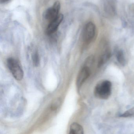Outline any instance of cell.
Masks as SVG:
<instances>
[{"instance_id":"1","label":"cell","mask_w":134,"mask_h":134,"mask_svg":"<svg viewBox=\"0 0 134 134\" xmlns=\"http://www.w3.org/2000/svg\"><path fill=\"white\" fill-rule=\"evenodd\" d=\"M112 83L108 80L99 82L95 86L94 94L97 98L107 100L111 94Z\"/></svg>"},{"instance_id":"2","label":"cell","mask_w":134,"mask_h":134,"mask_svg":"<svg viewBox=\"0 0 134 134\" xmlns=\"http://www.w3.org/2000/svg\"><path fill=\"white\" fill-rule=\"evenodd\" d=\"M7 66L15 79L21 80L24 76L23 69L17 60L14 58H9L7 60Z\"/></svg>"},{"instance_id":"3","label":"cell","mask_w":134,"mask_h":134,"mask_svg":"<svg viewBox=\"0 0 134 134\" xmlns=\"http://www.w3.org/2000/svg\"><path fill=\"white\" fill-rule=\"evenodd\" d=\"M96 27L92 22H89L84 26L82 32V38L84 43L89 44L95 37Z\"/></svg>"},{"instance_id":"4","label":"cell","mask_w":134,"mask_h":134,"mask_svg":"<svg viewBox=\"0 0 134 134\" xmlns=\"http://www.w3.org/2000/svg\"><path fill=\"white\" fill-rule=\"evenodd\" d=\"M60 7V3L59 1L56 2L52 7L47 9L44 12L43 17L50 22L58 16Z\"/></svg>"},{"instance_id":"5","label":"cell","mask_w":134,"mask_h":134,"mask_svg":"<svg viewBox=\"0 0 134 134\" xmlns=\"http://www.w3.org/2000/svg\"><path fill=\"white\" fill-rule=\"evenodd\" d=\"M116 10V0H105L103 5L105 15L108 17H113L115 15Z\"/></svg>"},{"instance_id":"6","label":"cell","mask_w":134,"mask_h":134,"mask_svg":"<svg viewBox=\"0 0 134 134\" xmlns=\"http://www.w3.org/2000/svg\"><path fill=\"white\" fill-rule=\"evenodd\" d=\"M63 15L60 14L56 18L50 21L46 28V34L48 35H50L56 32L60 24L63 21Z\"/></svg>"},{"instance_id":"7","label":"cell","mask_w":134,"mask_h":134,"mask_svg":"<svg viewBox=\"0 0 134 134\" xmlns=\"http://www.w3.org/2000/svg\"><path fill=\"white\" fill-rule=\"evenodd\" d=\"M90 74V69L88 67H83L80 70L76 79V85L78 88L81 87L86 80L89 77Z\"/></svg>"},{"instance_id":"8","label":"cell","mask_w":134,"mask_h":134,"mask_svg":"<svg viewBox=\"0 0 134 134\" xmlns=\"http://www.w3.org/2000/svg\"><path fill=\"white\" fill-rule=\"evenodd\" d=\"M68 134H84L83 127L77 123H73L70 126Z\"/></svg>"},{"instance_id":"9","label":"cell","mask_w":134,"mask_h":134,"mask_svg":"<svg viewBox=\"0 0 134 134\" xmlns=\"http://www.w3.org/2000/svg\"><path fill=\"white\" fill-rule=\"evenodd\" d=\"M111 53L109 50H106L99 57L98 66L99 68L103 66L109 60L111 57Z\"/></svg>"},{"instance_id":"10","label":"cell","mask_w":134,"mask_h":134,"mask_svg":"<svg viewBox=\"0 0 134 134\" xmlns=\"http://www.w3.org/2000/svg\"><path fill=\"white\" fill-rule=\"evenodd\" d=\"M116 56L118 62L122 66H125L126 64V60L123 51L122 49L117 50L116 53Z\"/></svg>"},{"instance_id":"11","label":"cell","mask_w":134,"mask_h":134,"mask_svg":"<svg viewBox=\"0 0 134 134\" xmlns=\"http://www.w3.org/2000/svg\"><path fill=\"white\" fill-rule=\"evenodd\" d=\"M134 116V107L125 111L122 114H120L119 117L122 118H127Z\"/></svg>"},{"instance_id":"12","label":"cell","mask_w":134,"mask_h":134,"mask_svg":"<svg viewBox=\"0 0 134 134\" xmlns=\"http://www.w3.org/2000/svg\"><path fill=\"white\" fill-rule=\"evenodd\" d=\"M33 64L35 66H37L39 64V57L37 52L34 53L32 56Z\"/></svg>"},{"instance_id":"13","label":"cell","mask_w":134,"mask_h":134,"mask_svg":"<svg viewBox=\"0 0 134 134\" xmlns=\"http://www.w3.org/2000/svg\"><path fill=\"white\" fill-rule=\"evenodd\" d=\"M9 0H0V2L1 4H3V3H6Z\"/></svg>"}]
</instances>
